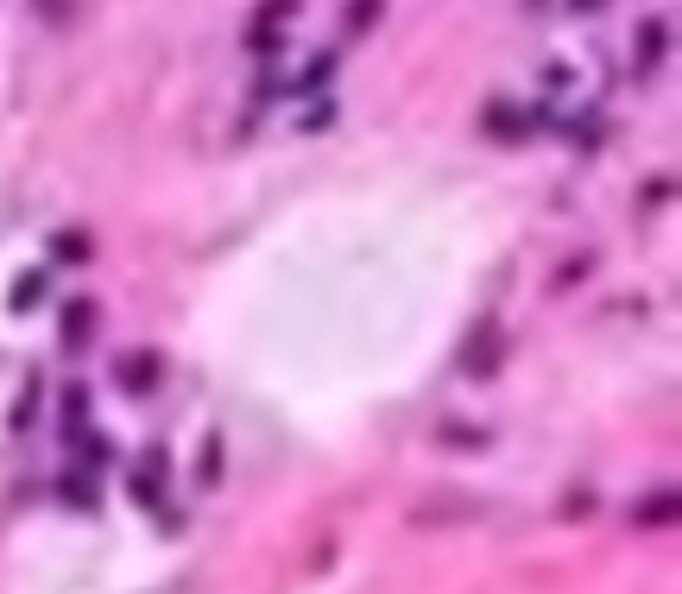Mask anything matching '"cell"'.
Here are the masks:
<instances>
[{
	"mask_svg": "<svg viewBox=\"0 0 682 594\" xmlns=\"http://www.w3.org/2000/svg\"><path fill=\"white\" fill-rule=\"evenodd\" d=\"M676 512H682V500H676V493H657V500H645V506L632 512V519H638V525H670Z\"/></svg>",
	"mask_w": 682,
	"mask_h": 594,
	"instance_id": "3957f363",
	"label": "cell"
},
{
	"mask_svg": "<svg viewBox=\"0 0 682 594\" xmlns=\"http://www.w3.org/2000/svg\"><path fill=\"white\" fill-rule=\"evenodd\" d=\"M575 7H600V0H575Z\"/></svg>",
	"mask_w": 682,
	"mask_h": 594,
	"instance_id": "52a82bcc",
	"label": "cell"
},
{
	"mask_svg": "<svg viewBox=\"0 0 682 594\" xmlns=\"http://www.w3.org/2000/svg\"><path fill=\"white\" fill-rule=\"evenodd\" d=\"M114 380L127 386V392H152L158 386V361H152V354H133V361H120Z\"/></svg>",
	"mask_w": 682,
	"mask_h": 594,
	"instance_id": "6da1fadb",
	"label": "cell"
},
{
	"mask_svg": "<svg viewBox=\"0 0 682 594\" xmlns=\"http://www.w3.org/2000/svg\"><path fill=\"white\" fill-rule=\"evenodd\" d=\"M367 19H373V0H354V13H348V26L360 32V26H367Z\"/></svg>",
	"mask_w": 682,
	"mask_h": 594,
	"instance_id": "5b68a950",
	"label": "cell"
},
{
	"mask_svg": "<svg viewBox=\"0 0 682 594\" xmlns=\"http://www.w3.org/2000/svg\"><path fill=\"white\" fill-rule=\"evenodd\" d=\"M38 7H45V19H64V13H70V0H38Z\"/></svg>",
	"mask_w": 682,
	"mask_h": 594,
	"instance_id": "8992f818",
	"label": "cell"
},
{
	"mask_svg": "<svg viewBox=\"0 0 682 594\" xmlns=\"http://www.w3.org/2000/svg\"><path fill=\"white\" fill-rule=\"evenodd\" d=\"M95 335V304H70L64 310V348H83Z\"/></svg>",
	"mask_w": 682,
	"mask_h": 594,
	"instance_id": "7a4b0ae2",
	"label": "cell"
},
{
	"mask_svg": "<svg viewBox=\"0 0 682 594\" xmlns=\"http://www.w3.org/2000/svg\"><path fill=\"white\" fill-rule=\"evenodd\" d=\"M38 291H45V279H19V291H13V304L26 310V304H38Z\"/></svg>",
	"mask_w": 682,
	"mask_h": 594,
	"instance_id": "277c9868",
	"label": "cell"
}]
</instances>
